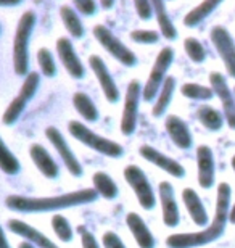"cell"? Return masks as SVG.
Listing matches in <instances>:
<instances>
[{
    "mask_svg": "<svg viewBox=\"0 0 235 248\" xmlns=\"http://www.w3.org/2000/svg\"><path fill=\"white\" fill-rule=\"evenodd\" d=\"M174 62V50L171 47L161 48V52L158 53L155 64L150 71V76L145 82V87L142 89V97L145 102H152L155 97H158V91H161L164 81H166V73L171 68Z\"/></svg>",
    "mask_w": 235,
    "mask_h": 248,
    "instance_id": "5",
    "label": "cell"
},
{
    "mask_svg": "<svg viewBox=\"0 0 235 248\" xmlns=\"http://www.w3.org/2000/svg\"><path fill=\"white\" fill-rule=\"evenodd\" d=\"M60 16H62L63 23H64V28L68 29V32L71 34L73 37H82L84 36V26L81 23V18L78 16V13L74 12L71 7H68V5H63L62 8H60Z\"/></svg>",
    "mask_w": 235,
    "mask_h": 248,
    "instance_id": "28",
    "label": "cell"
},
{
    "mask_svg": "<svg viewBox=\"0 0 235 248\" xmlns=\"http://www.w3.org/2000/svg\"><path fill=\"white\" fill-rule=\"evenodd\" d=\"M102 244L105 248H126V245L123 244V240L119 239L118 234L114 232H105L103 237H102Z\"/></svg>",
    "mask_w": 235,
    "mask_h": 248,
    "instance_id": "38",
    "label": "cell"
},
{
    "mask_svg": "<svg viewBox=\"0 0 235 248\" xmlns=\"http://www.w3.org/2000/svg\"><path fill=\"white\" fill-rule=\"evenodd\" d=\"M68 131L69 134L79 140L84 145H87L89 148L92 150L102 153L105 156H110V158H119L123 156L124 153V148L119 145V143L110 140L107 137H102L98 134H95L94 131H91L86 124L79 123V121H69L68 124Z\"/></svg>",
    "mask_w": 235,
    "mask_h": 248,
    "instance_id": "4",
    "label": "cell"
},
{
    "mask_svg": "<svg viewBox=\"0 0 235 248\" xmlns=\"http://www.w3.org/2000/svg\"><path fill=\"white\" fill-rule=\"evenodd\" d=\"M89 64H91L94 74L97 76V81L100 84V87H102L107 100L110 103H116L119 100V91H118L116 82H114L113 76L110 74L105 62L98 55H92L89 58Z\"/></svg>",
    "mask_w": 235,
    "mask_h": 248,
    "instance_id": "14",
    "label": "cell"
},
{
    "mask_svg": "<svg viewBox=\"0 0 235 248\" xmlns=\"http://www.w3.org/2000/svg\"><path fill=\"white\" fill-rule=\"evenodd\" d=\"M57 52L60 57V62L63 63V66L66 68V71L71 74L74 79H81L86 74L84 64L79 60L78 53L74 52V47L69 39L60 37L57 41Z\"/></svg>",
    "mask_w": 235,
    "mask_h": 248,
    "instance_id": "15",
    "label": "cell"
},
{
    "mask_svg": "<svg viewBox=\"0 0 235 248\" xmlns=\"http://www.w3.org/2000/svg\"><path fill=\"white\" fill-rule=\"evenodd\" d=\"M0 248H10L8 242H7V237H5V232L0 226Z\"/></svg>",
    "mask_w": 235,
    "mask_h": 248,
    "instance_id": "41",
    "label": "cell"
},
{
    "mask_svg": "<svg viewBox=\"0 0 235 248\" xmlns=\"http://www.w3.org/2000/svg\"><path fill=\"white\" fill-rule=\"evenodd\" d=\"M152 5H153V13H155V16H157V23L159 26V31L163 34V37L168 39V41H176L177 29L172 24V19L166 10L164 0H152Z\"/></svg>",
    "mask_w": 235,
    "mask_h": 248,
    "instance_id": "22",
    "label": "cell"
},
{
    "mask_svg": "<svg viewBox=\"0 0 235 248\" xmlns=\"http://www.w3.org/2000/svg\"><path fill=\"white\" fill-rule=\"evenodd\" d=\"M231 165H232V170H234V172H235V155L232 156V160H231Z\"/></svg>",
    "mask_w": 235,
    "mask_h": 248,
    "instance_id": "46",
    "label": "cell"
},
{
    "mask_svg": "<svg viewBox=\"0 0 235 248\" xmlns=\"http://www.w3.org/2000/svg\"><path fill=\"white\" fill-rule=\"evenodd\" d=\"M222 2L224 0H203L202 3L197 5V7L192 8L186 15V18H184V24H186L187 28L198 26V24L202 21H204V19H206Z\"/></svg>",
    "mask_w": 235,
    "mask_h": 248,
    "instance_id": "23",
    "label": "cell"
},
{
    "mask_svg": "<svg viewBox=\"0 0 235 248\" xmlns=\"http://www.w3.org/2000/svg\"><path fill=\"white\" fill-rule=\"evenodd\" d=\"M29 155H31V160L34 161L36 168L46 177H48V179H55V177L58 176V172H60L58 165L55 163V160L48 155V152L41 145V143H32L31 148H29Z\"/></svg>",
    "mask_w": 235,
    "mask_h": 248,
    "instance_id": "21",
    "label": "cell"
},
{
    "mask_svg": "<svg viewBox=\"0 0 235 248\" xmlns=\"http://www.w3.org/2000/svg\"><path fill=\"white\" fill-rule=\"evenodd\" d=\"M197 170H198V184L202 188H211L214 184V156L213 150L208 145H200L197 148Z\"/></svg>",
    "mask_w": 235,
    "mask_h": 248,
    "instance_id": "16",
    "label": "cell"
},
{
    "mask_svg": "<svg viewBox=\"0 0 235 248\" xmlns=\"http://www.w3.org/2000/svg\"><path fill=\"white\" fill-rule=\"evenodd\" d=\"M164 127H166V132L171 137V140L176 143V147L182 148V150H188L192 147V132H190L187 123L184 120L176 115H169L164 121Z\"/></svg>",
    "mask_w": 235,
    "mask_h": 248,
    "instance_id": "17",
    "label": "cell"
},
{
    "mask_svg": "<svg viewBox=\"0 0 235 248\" xmlns=\"http://www.w3.org/2000/svg\"><path fill=\"white\" fill-rule=\"evenodd\" d=\"M139 153H141V156L143 160H147L148 163H152V165L159 168V170H163L164 172H168V174H171L172 177L181 179V177L186 176V170H184V166L181 163L176 161L171 156L164 155V153L157 150V148L152 145H142Z\"/></svg>",
    "mask_w": 235,
    "mask_h": 248,
    "instance_id": "12",
    "label": "cell"
},
{
    "mask_svg": "<svg viewBox=\"0 0 235 248\" xmlns=\"http://www.w3.org/2000/svg\"><path fill=\"white\" fill-rule=\"evenodd\" d=\"M94 188L97 190L98 195H102L103 198H107V200H113V198L118 197V186L116 182H114L111 177H110L107 172H95L94 177Z\"/></svg>",
    "mask_w": 235,
    "mask_h": 248,
    "instance_id": "27",
    "label": "cell"
},
{
    "mask_svg": "<svg viewBox=\"0 0 235 248\" xmlns=\"http://www.w3.org/2000/svg\"><path fill=\"white\" fill-rule=\"evenodd\" d=\"M209 87L214 91V95L219 98L222 105V113L226 118V123L229 127L235 129V97L234 92L229 89L226 78L221 73H211L209 74Z\"/></svg>",
    "mask_w": 235,
    "mask_h": 248,
    "instance_id": "10",
    "label": "cell"
},
{
    "mask_svg": "<svg viewBox=\"0 0 235 248\" xmlns=\"http://www.w3.org/2000/svg\"><path fill=\"white\" fill-rule=\"evenodd\" d=\"M74 7L78 8V12H81L82 15H87L91 16L95 12H97V3L95 0H73Z\"/></svg>",
    "mask_w": 235,
    "mask_h": 248,
    "instance_id": "39",
    "label": "cell"
},
{
    "mask_svg": "<svg viewBox=\"0 0 235 248\" xmlns=\"http://www.w3.org/2000/svg\"><path fill=\"white\" fill-rule=\"evenodd\" d=\"M0 170H2L5 174H16L19 171V161L15 158V155L8 150V147L5 145L2 137H0Z\"/></svg>",
    "mask_w": 235,
    "mask_h": 248,
    "instance_id": "30",
    "label": "cell"
},
{
    "mask_svg": "<svg viewBox=\"0 0 235 248\" xmlns=\"http://www.w3.org/2000/svg\"><path fill=\"white\" fill-rule=\"evenodd\" d=\"M18 248H37L36 245H34V244H31V242H23V244H19V247Z\"/></svg>",
    "mask_w": 235,
    "mask_h": 248,
    "instance_id": "45",
    "label": "cell"
},
{
    "mask_svg": "<svg viewBox=\"0 0 235 248\" xmlns=\"http://www.w3.org/2000/svg\"><path fill=\"white\" fill-rule=\"evenodd\" d=\"M94 36L100 42V46H102L110 55L116 58L119 63H123L124 66H136L137 64L136 53L132 50H129L107 26L97 24V26L94 28Z\"/></svg>",
    "mask_w": 235,
    "mask_h": 248,
    "instance_id": "6",
    "label": "cell"
},
{
    "mask_svg": "<svg viewBox=\"0 0 235 248\" xmlns=\"http://www.w3.org/2000/svg\"><path fill=\"white\" fill-rule=\"evenodd\" d=\"M142 86L139 81H131L126 91L124 98V110L121 118V132L124 136H132L137 127V115H139V100L142 95Z\"/></svg>",
    "mask_w": 235,
    "mask_h": 248,
    "instance_id": "8",
    "label": "cell"
},
{
    "mask_svg": "<svg viewBox=\"0 0 235 248\" xmlns=\"http://www.w3.org/2000/svg\"><path fill=\"white\" fill-rule=\"evenodd\" d=\"M231 198L232 188L227 182H221L218 186L216 197V211L211 226L204 227L198 232H187V234H172L166 239L168 248H197L208 245L218 240L226 231V224L229 222V211H231Z\"/></svg>",
    "mask_w": 235,
    "mask_h": 248,
    "instance_id": "1",
    "label": "cell"
},
{
    "mask_svg": "<svg viewBox=\"0 0 235 248\" xmlns=\"http://www.w3.org/2000/svg\"><path fill=\"white\" fill-rule=\"evenodd\" d=\"M234 97H235V87H234Z\"/></svg>",
    "mask_w": 235,
    "mask_h": 248,
    "instance_id": "47",
    "label": "cell"
},
{
    "mask_svg": "<svg viewBox=\"0 0 235 248\" xmlns=\"http://www.w3.org/2000/svg\"><path fill=\"white\" fill-rule=\"evenodd\" d=\"M136 5V12L141 19H150L153 15V5L152 0H134Z\"/></svg>",
    "mask_w": 235,
    "mask_h": 248,
    "instance_id": "37",
    "label": "cell"
},
{
    "mask_svg": "<svg viewBox=\"0 0 235 248\" xmlns=\"http://www.w3.org/2000/svg\"><path fill=\"white\" fill-rule=\"evenodd\" d=\"M52 227L55 234L62 242H71L73 240V229L69 226L68 219L62 215H57L52 217Z\"/></svg>",
    "mask_w": 235,
    "mask_h": 248,
    "instance_id": "32",
    "label": "cell"
},
{
    "mask_svg": "<svg viewBox=\"0 0 235 248\" xmlns=\"http://www.w3.org/2000/svg\"><path fill=\"white\" fill-rule=\"evenodd\" d=\"M8 229L16 235H21L23 239L29 240L31 244H34L37 248H58L57 244H53L52 240L42 234L41 231L34 229L26 222L19 221V219H10L8 221Z\"/></svg>",
    "mask_w": 235,
    "mask_h": 248,
    "instance_id": "18",
    "label": "cell"
},
{
    "mask_svg": "<svg viewBox=\"0 0 235 248\" xmlns=\"http://www.w3.org/2000/svg\"><path fill=\"white\" fill-rule=\"evenodd\" d=\"M174 91H176V79L172 76H168L166 81H164L161 91H159L158 97H157V102L153 105V116L155 118H159L166 113L168 107L171 105V100H172V95H174Z\"/></svg>",
    "mask_w": 235,
    "mask_h": 248,
    "instance_id": "24",
    "label": "cell"
},
{
    "mask_svg": "<svg viewBox=\"0 0 235 248\" xmlns=\"http://www.w3.org/2000/svg\"><path fill=\"white\" fill-rule=\"evenodd\" d=\"M197 120L203 124L208 131L218 132L219 129L224 126V121L226 118L221 111H218L216 108L209 107V105H202L197 110Z\"/></svg>",
    "mask_w": 235,
    "mask_h": 248,
    "instance_id": "25",
    "label": "cell"
},
{
    "mask_svg": "<svg viewBox=\"0 0 235 248\" xmlns=\"http://www.w3.org/2000/svg\"><path fill=\"white\" fill-rule=\"evenodd\" d=\"M184 48H186L187 57L192 60L193 63H203L206 60V50H204L203 44L197 41L195 37H188L184 42Z\"/></svg>",
    "mask_w": 235,
    "mask_h": 248,
    "instance_id": "31",
    "label": "cell"
},
{
    "mask_svg": "<svg viewBox=\"0 0 235 248\" xmlns=\"http://www.w3.org/2000/svg\"><path fill=\"white\" fill-rule=\"evenodd\" d=\"M39 81H41V76L34 71V73H29L26 79H24V82H23V86L21 89H19V93L18 95L24 98V100H31V98L34 97V93H36L37 91V87H39Z\"/></svg>",
    "mask_w": 235,
    "mask_h": 248,
    "instance_id": "34",
    "label": "cell"
},
{
    "mask_svg": "<svg viewBox=\"0 0 235 248\" xmlns=\"http://www.w3.org/2000/svg\"><path fill=\"white\" fill-rule=\"evenodd\" d=\"M209 37H211L213 46L216 48L218 55L221 57L229 76L235 79V42L231 32L224 26H214L209 32Z\"/></svg>",
    "mask_w": 235,
    "mask_h": 248,
    "instance_id": "9",
    "label": "cell"
},
{
    "mask_svg": "<svg viewBox=\"0 0 235 248\" xmlns=\"http://www.w3.org/2000/svg\"><path fill=\"white\" fill-rule=\"evenodd\" d=\"M81 231V242H82V248H100V245H98V242H97V239L94 237V234L92 232H89V231H86V229H79Z\"/></svg>",
    "mask_w": 235,
    "mask_h": 248,
    "instance_id": "40",
    "label": "cell"
},
{
    "mask_svg": "<svg viewBox=\"0 0 235 248\" xmlns=\"http://www.w3.org/2000/svg\"><path fill=\"white\" fill-rule=\"evenodd\" d=\"M131 39L137 44H157L159 34L157 31H148V29H136L131 32Z\"/></svg>",
    "mask_w": 235,
    "mask_h": 248,
    "instance_id": "36",
    "label": "cell"
},
{
    "mask_svg": "<svg viewBox=\"0 0 235 248\" xmlns=\"http://www.w3.org/2000/svg\"><path fill=\"white\" fill-rule=\"evenodd\" d=\"M24 107H26V100H24V98H21L19 95L15 97L13 100L10 102L8 108L5 110L3 116H2L3 124H13L19 118V115L23 113Z\"/></svg>",
    "mask_w": 235,
    "mask_h": 248,
    "instance_id": "33",
    "label": "cell"
},
{
    "mask_svg": "<svg viewBox=\"0 0 235 248\" xmlns=\"http://www.w3.org/2000/svg\"><path fill=\"white\" fill-rule=\"evenodd\" d=\"M182 200H184V205H186L187 211L192 221L197 224L198 227H208V211L204 208L202 198L198 197V193L193 190V188H184L182 190Z\"/></svg>",
    "mask_w": 235,
    "mask_h": 248,
    "instance_id": "19",
    "label": "cell"
},
{
    "mask_svg": "<svg viewBox=\"0 0 235 248\" xmlns=\"http://www.w3.org/2000/svg\"><path fill=\"white\" fill-rule=\"evenodd\" d=\"M229 222H231V224H235V203L231 205V211H229Z\"/></svg>",
    "mask_w": 235,
    "mask_h": 248,
    "instance_id": "43",
    "label": "cell"
},
{
    "mask_svg": "<svg viewBox=\"0 0 235 248\" xmlns=\"http://www.w3.org/2000/svg\"><path fill=\"white\" fill-rule=\"evenodd\" d=\"M159 203H161L163 210V222L168 227H176L181 222V213H179V206L174 197V188L171 182H161L158 187Z\"/></svg>",
    "mask_w": 235,
    "mask_h": 248,
    "instance_id": "13",
    "label": "cell"
},
{
    "mask_svg": "<svg viewBox=\"0 0 235 248\" xmlns=\"http://www.w3.org/2000/svg\"><path fill=\"white\" fill-rule=\"evenodd\" d=\"M18 3H21V0H0V7H13Z\"/></svg>",
    "mask_w": 235,
    "mask_h": 248,
    "instance_id": "42",
    "label": "cell"
},
{
    "mask_svg": "<svg viewBox=\"0 0 235 248\" xmlns=\"http://www.w3.org/2000/svg\"><path fill=\"white\" fill-rule=\"evenodd\" d=\"M181 93L190 100H211L214 91L211 87L202 86L197 82H187L181 87Z\"/></svg>",
    "mask_w": 235,
    "mask_h": 248,
    "instance_id": "29",
    "label": "cell"
},
{
    "mask_svg": "<svg viewBox=\"0 0 235 248\" xmlns=\"http://www.w3.org/2000/svg\"><path fill=\"white\" fill-rule=\"evenodd\" d=\"M124 179L136 193L143 210H153L155 205H157V195H155L152 184H150V181L141 168L136 165H129L124 170Z\"/></svg>",
    "mask_w": 235,
    "mask_h": 248,
    "instance_id": "7",
    "label": "cell"
},
{
    "mask_svg": "<svg viewBox=\"0 0 235 248\" xmlns=\"http://www.w3.org/2000/svg\"><path fill=\"white\" fill-rule=\"evenodd\" d=\"M98 193L95 188H82V190L68 192L57 197H23V195H10L7 197V206L10 210L18 213H42V211H55L63 210V208H71L86 205L97 200Z\"/></svg>",
    "mask_w": 235,
    "mask_h": 248,
    "instance_id": "2",
    "label": "cell"
},
{
    "mask_svg": "<svg viewBox=\"0 0 235 248\" xmlns=\"http://www.w3.org/2000/svg\"><path fill=\"white\" fill-rule=\"evenodd\" d=\"M37 62H39V66H41L44 76L47 78H53L55 73H57V66H55V60L52 57L47 48H41L37 53Z\"/></svg>",
    "mask_w": 235,
    "mask_h": 248,
    "instance_id": "35",
    "label": "cell"
},
{
    "mask_svg": "<svg viewBox=\"0 0 235 248\" xmlns=\"http://www.w3.org/2000/svg\"><path fill=\"white\" fill-rule=\"evenodd\" d=\"M73 105L86 121L94 123L98 120V110H97V107L94 105V102L91 100V97H89L87 93H84V92L74 93Z\"/></svg>",
    "mask_w": 235,
    "mask_h": 248,
    "instance_id": "26",
    "label": "cell"
},
{
    "mask_svg": "<svg viewBox=\"0 0 235 248\" xmlns=\"http://www.w3.org/2000/svg\"><path fill=\"white\" fill-rule=\"evenodd\" d=\"M34 24H36V15L34 12L23 13V16L19 18L16 34H15V42H13V68L15 73L18 76H26L28 74V44L29 36H31Z\"/></svg>",
    "mask_w": 235,
    "mask_h": 248,
    "instance_id": "3",
    "label": "cell"
},
{
    "mask_svg": "<svg viewBox=\"0 0 235 248\" xmlns=\"http://www.w3.org/2000/svg\"><path fill=\"white\" fill-rule=\"evenodd\" d=\"M100 5H102L103 8H111L114 5V0H100Z\"/></svg>",
    "mask_w": 235,
    "mask_h": 248,
    "instance_id": "44",
    "label": "cell"
},
{
    "mask_svg": "<svg viewBox=\"0 0 235 248\" xmlns=\"http://www.w3.org/2000/svg\"><path fill=\"white\" fill-rule=\"evenodd\" d=\"M126 224L131 231L132 237L136 239L137 245L141 248H155L157 242H155L153 234L150 232L148 226L145 224L143 219L137 213H129L126 216Z\"/></svg>",
    "mask_w": 235,
    "mask_h": 248,
    "instance_id": "20",
    "label": "cell"
},
{
    "mask_svg": "<svg viewBox=\"0 0 235 248\" xmlns=\"http://www.w3.org/2000/svg\"><path fill=\"white\" fill-rule=\"evenodd\" d=\"M46 137L48 139V142L55 147V150L58 152V155L62 156L63 165L66 166V170L71 172L73 176H81L82 174V166L78 161L76 155L73 153V150L69 148V145L64 140V137L62 136V132L57 127L50 126L46 129Z\"/></svg>",
    "mask_w": 235,
    "mask_h": 248,
    "instance_id": "11",
    "label": "cell"
}]
</instances>
